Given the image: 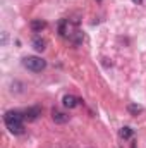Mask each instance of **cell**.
Returning <instances> with one entry per match:
<instances>
[{"mask_svg":"<svg viewBox=\"0 0 146 148\" xmlns=\"http://www.w3.org/2000/svg\"><path fill=\"white\" fill-rule=\"evenodd\" d=\"M132 2H134V3H141L143 0H132Z\"/></svg>","mask_w":146,"mask_h":148,"instance_id":"10","label":"cell"},{"mask_svg":"<svg viewBox=\"0 0 146 148\" xmlns=\"http://www.w3.org/2000/svg\"><path fill=\"white\" fill-rule=\"evenodd\" d=\"M33 47H35V50H38V52H43L46 48V41L41 40V38H35L33 40Z\"/></svg>","mask_w":146,"mask_h":148,"instance_id":"7","label":"cell"},{"mask_svg":"<svg viewBox=\"0 0 146 148\" xmlns=\"http://www.w3.org/2000/svg\"><path fill=\"white\" fill-rule=\"evenodd\" d=\"M127 109H129V112H131V114H139V112L143 110V109H141L139 105H129Z\"/></svg>","mask_w":146,"mask_h":148,"instance_id":"9","label":"cell"},{"mask_svg":"<svg viewBox=\"0 0 146 148\" xmlns=\"http://www.w3.org/2000/svg\"><path fill=\"white\" fill-rule=\"evenodd\" d=\"M131 136H132V129H131V127H122V129H120V138L129 140Z\"/></svg>","mask_w":146,"mask_h":148,"instance_id":"8","label":"cell"},{"mask_svg":"<svg viewBox=\"0 0 146 148\" xmlns=\"http://www.w3.org/2000/svg\"><path fill=\"white\" fill-rule=\"evenodd\" d=\"M24 114H26V115H24L26 119H29V121H35L38 115L41 114V110H40L38 107H31V109H28V110L24 112Z\"/></svg>","mask_w":146,"mask_h":148,"instance_id":"6","label":"cell"},{"mask_svg":"<svg viewBox=\"0 0 146 148\" xmlns=\"http://www.w3.org/2000/svg\"><path fill=\"white\" fill-rule=\"evenodd\" d=\"M45 28H46V23L41 21V19H35V21L31 23V29H33L35 33H40V31L45 29Z\"/></svg>","mask_w":146,"mask_h":148,"instance_id":"5","label":"cell"},{"mask_svg":"<svg viewBox=\"0 0 146 148\" xmlns=\"http://www.w3.org/2000/svg\"><path fill=\"white\" fill-rule=\"evenodd\" d=\"M23 66L28 69V71H33V73H40L46 67V60H43L41 57L36 55H28L23 59Z\"/></svg>","mask_w":146,"mask_h":148,"instance_id":"2","label":"cell"},{"mask_svg":"<svg viewBox=\"0 0 146 148\" xmlns=\"http://www.w3.org/2000/svg\"><path fill=\"white\" fill-rule=\"evenodd\" d=\"M3 122L7 126V129L12 134H23L24 133V126H23V115L17 110H9L3 115Z\"/></svg>","mask_w":146,"mask_h":148,"instance_id":"1","label":"cell"},{"mask_svg":"<svg viewBox=\"0 0 146 148\" xmlns=\"http://www.w3.org/2000/svg\"><path fill=\"white\" fill-rule=\"evenodd\" d=\"M52 119H53L55 124H65V122L69 121V115H65L64 112L57 110V109H53V110H52Z\"/></svg>","mask_w":146,"mask_h":148,"instance_id":"3","label":"cell"},{"mask_svg":"<svg viewBox=\"0 0 146 148\" xmlns=\"http://www.w3.org/2000/svg\"><path fill=\"white\" fill-rule=\"evenodd\" d=\"M77 98L72 97V95H65L64 98H62V103H64V107H67V109H74L76 105H77Z\"/></svg>","mask_w":146,"mask_h":148,"instance_id":"4","label":"cell"}]
</instances>
